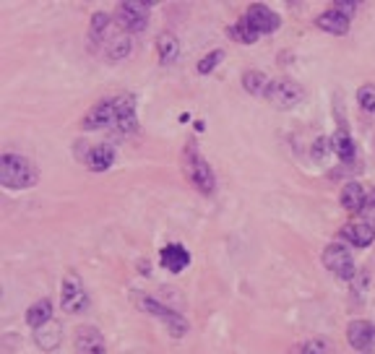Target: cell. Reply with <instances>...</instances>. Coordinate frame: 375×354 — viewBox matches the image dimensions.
Segmentation results:
<instances>
[{
    "label": "cell",
    "mask_w": 375,
    "mask_h": 354,
    "mask_svg": "<svg viewBox=\"0 0 375 354\" xmlns=\"http://www.w3.org/2000/svg\"><path fill=\"white\" fill-rule=\"evenodd\" d=\"M37 167L31 165V159L21 154H3L0 157V182L8 190H26L37 185Z\"/></svg>",
    "instance_id": "1"
},
{
    "label": "cell",
    "mask_w": 375,
    "mask_h": 354,
    "mask_svg": "<svg viewBox=\"0 0 375 354\" xmlns=\"http://www.w3.org/2000/svg\"><path fill=\"white\" fill-rule=\"evenodd\" d=\"M263 97L276 110H292L305 99V89L297 81H290V78H274V81H268V89Z\"/></svg>",
    "instance_id": "2"
},
{
    "label": "cell",
    "mask_w": 375,
    "mask_h": 354,
    "mask_svg": "<svg viewBox=\"0 0 375 354\" xmlns=\"http://www.w3.org/2000/svg\"><path fill=\"white\" fill-rule=\"evenodd\" d=\"M185 172H188L191 182L201 190V193H214V188H216L214 170H211V165H208L206 159L201 157L193 146L185 149Z\"/></svg>",
    "instance_id": "3"
},
{
    "label": "cell",
    "mask_w": 375,
    "mask_h": 354,
    "mask_svg": "<svg viewBox=\"0 0 375 354\" xmlns=\"http://www.w3.org/2000/svg\"><path fill=\"white\" fill-rule=\"evenodd\" d=\"M321 261L334 276H339V279L347 281V279H354V276H357L352 253H349V248H344L342 242H331V245H326Z\"/></svg>",
    "instance_id": "4"
},
{
    "label": "cell",
    "mask_w": 375,
    "mask_h": 354,
    "mask_svg": "<svg viewBox=\"0 0 375 354\" xmlns=\"http://www.w3.org/2000/svg\"><path fill=\"white\" fill-rule=\"evenodd\" d=\"M60 305L65 313L76 316V313H84L89 308V294H86L84 284L78 276H65L60 284Z\"/></svg>",
    "instance_id": "5"
},
{
    "label": "cell",
    "mask_w": 375,
    "mask_h": 354,
    "mask_svg": "<svg viewBox=\"0 0 375 354\" xmlns=\"http://www.w3.org/2000/svg\"><path fill=\"white\" fill-rule=\"evenodd\" d=\"M144 310L146 313H152V316H157L162 321V323L167 326V331L175 336V339H183L185 333L191 331V326H188V321H185L180 313H175V310H169V308H164L162 302H157V300H152V297H146L144 300Z\"/></svg>",
    "instance_id": "6"
},
{
    "label": "cell",
    "mask_w": 375,
    "mask_h": 354,
    "mask_svg": "<svg viewBox=\"0 0 375 354\" xmlns=\"http://www.w3.org/2000/svg\"><path fill=\"white\" fill-rule=\"evenodd\" d=\"M117 24H120L125 31H133V34L144 31L146 24H149V6H146V3H138V0L120 3V6H117Z\"/></svg>",
    "instance_id": "7"
},
{
    "label": "cell",
    "mask_w": 375,
    "mask_h": 354,
    "mask_svg": "<svg viewBox=\"0 0 375 354\" xmlns=\"http://www.w3.org/2000/svg\"><path fill=\"white\" fill-rule=\"evenodd\" d=\"M112 125H117L115 99H105L100 105H94L92 110L84 115V120H81V128L84 130H102V128H112Z\"/></svg>",
    "instance_id": "8"
},
{
    "label": "cell",
    "mask_w": 375,
    "mask_h": 354,
    "mask_svg": "<svg viewBox=\"0 0 375 354\" xmlns=\"http://www.w3.org/2000/svg\"><path fill=\"white\" fill-rule=\"evenodd\" d=\"M73 347H76V354H107L105 336L94 326H81V328H76Z\"/></svg>",
    "instance_id": "9"
},
{
    "label": "cell",
    "mask_w": 375,
    "mask_h": 354,
    "mask_svg": "<svg viewBox=\"0 0 375 354\" xmlns=\"http://www.w3.org/2000/svg\"><path fill=\"white\" fill-rule=\"evenodd\" d=\"M245 21L253 31H258V34H271V31L279 29V16L266 6H250L245 14Z\"/></svg>",
    "instance_id": "10"
},
{
    "label": "cell",
    "mask_w": 375,
    "mask_h": 354,
    "mask_svg": "<svg viewBox=\"0 0 375 354\" xmlns=\"http://www.w3.org/2000/svg\"><path fill=\"white\" fill-rule=\"evenodd\" d=\"M347 341L357 352H368L370 347H375V326L370 321H352L347 328Z\"/></svg>",
    "instance_id": "11"
},
{
    "label": "cell",
    "mask_w": 375,
    "mask_h": 354,
    "mask_svg": "<svg viewBox=\"0 0 375 354\" xmlns=\"http://www.w3.org/2000/svg\"><path fill=\"white\" fill-rule=\"evenodd\" d=\"M342 237H344L349 245H354V248H368V245H373L375 240V227L365 224V222H349V224L342 227Z\"/></svg>",
    "instance_id": "12"
},
{
    "label": "cell",
    "mask_w": 375,
    "mask_h": 354,
    "mask_svg": "<svg viewBox=\"0 0 375 354\" xmlns=\"http://www.w3.org/2000/svg\"><path fill=\"white\" fill-rule=\"evenodd\" d=\"M117 125L115 128L120 133H136L138 130V118H136V99L130 97H117Z\"/></svg>",
    "instance_id": "13"
},
{
    "label": "cell",
    "mask_w": 375,
    "mask_h": 354,
    "mask_svg": "<svg viewBox=\"0 0 375 354\" xmlns=\"http://www.w3.org/2000/svg\"><path fill=\"white\" fill-rule=\"evenodd\" d=\"M159 258H162V266H164L169 274L185 271L188 264H191V253H188L183 245H177V242H172V245H167V248H162Z\"/></svg>",
    "instance_id": "14"
},
{
    "label": "cell",
    "mask_w": 375,
    "mask_h": 354,
    "mask_svg": "<svg viewBox=\"0 0 375 354\" xmlns=\"http://www.w3.org/2000/svg\"><path fill=\"white\" fill-rule=\"evenodd\" d=\"M349 16L339 14L337 8H329V11H323L321 16H315V26L323 31H329V34H337V37H342V34H347L349 31Z\"/></svg>",
    "instance_id": "15"
},
{
    "label": "cell",
    "mask_w": 375,
    "mask_h": 354,
    "mask_svg": "<svg viewBox=\"0 0 375 354\" xmlns=\"http://www.w3.org/2000/svg\"><path fill=\"white\" fill-rule=\"evenodd\" d=\"M115 165V149L102 143V146H94L89 154H86V167L92 172H107L110 167Z\"/></svg>",
    "instance_id": "16"
},
{
    "label": "cell",
    "mask_w": 375,
    "mask_h": 354,
    "mask_svg": "<svg viewBox=\"0 0 375 354\" xmlns=\"http://www.w3.org/2000/svg\"><path fill=\"white\" fill-rule=\"evenodd\" d=\"M368 196H365V188H362L360 182H347L342 193H339V204L344 206L347 212H362V206H365Z\"/></svg>",
    "instance_id": "17"
},
{
    "label": "cell",
    "mask_w": 375,
    "mask_h": 354,
    "mask_svg": "<svg viewBox=\"0 0 375 354\" xmlns=\"http://www.w3.org/2000/svg\"><path fill=\"white\" fill-rule=\"evenodd\" d=\"M50 321H53V302L47 300V297L45 300H37L29 310H26V323H29L34 331L45 328Z\"/></svg>",
    "instance_id": "18"
},
{
    "label": "cell",
    "mask_w": 375,
    "mask_h": 354,
    "mask_svg": "<svg viewBox=\"0 0 375 354\" xmlns=\"http://www.w3.org/2000/svg\"><path fill=\"white\" fill-rule=\"evenodd\" d=\"M331 151H334V154H337V157L342 159V162H352L354 154H357V151H354L352 136H349V133H347L344 128H339L337 133L331 136Z\"/></svg>",
    "instance_id": "19"
},
{
    "label": "cell",
    "mask_w": 375,
    "mask_h": 354,
    "mask_svg": "<svg viewBox=\"0 0 375 354\" xmlns=\"http://www.w3.org/2000/svg\"><path fill=\"white\" fill-rule=\"evenodd\" d=\"M157 50H159V61L164 63V66H169V63H175L177 55H180V42H177L172 34H162V37L157 39Z\"/></svg>",
    "instance_id": "20"
},
{
    "label": "cell",
    "mask_w": 375,
    "mask_h": 354,
    "mask_svg": "<svg viewBox=\"0 0 375 354\" xmlns=\"http://www.w3.org/2000/svg\"><path fill=\"white\" fill-rule=\"evenodd\" d=\"M243 89L253 97H263L268 89V78L260 71H248V73H243Z\"/></svg>",
    "instance_id": "21"
},
{
    "label": "cell",
    "mask_w": 375,
    "mask_h": 354,
    "mask_svg": "<svg viewBox=\"0 0 375 354\" xmlns=\"http://www.w3.org/2000/svg\"><path fill=\"white\" fill-rule=\"evenodd\" d=\"M34 339H37V344L42 347V352H53V349L58 347V341H60V328L50 321L45 328H39Z\"/></svg>",
    "instance_id": "22"
},
{
    "label": "cell",
    "mask_w": 375,
    "mask_h": 354,
    "mask_svg": "<svg viewBox=\"0 0 375 354\" xmlns=\"http://www.w3.org/2000/svg\"><path fill=\"white\" fill-rule=\"evenodd\" d=\"M227 34H230L235 42H240V45H253V42H258V37H260L258 31H253L250 26H248L245 19H240L235 26H230V29H227Z\"/></svg>",
    "instance_id": "23"
},
{
    "label": "cell",
    "mask_w": 375,
    "mask_h": 354,
    "mask_svg": "<svg viewBox=\"0 0 375 354\" xmlns=\"http://www.w3.org/2000/svg\"><path fill=\"white\" fill-rule=\"evenodd\" d=\"M107 31H110V16H107V14H102V11H100V14H94V16H92V31H89L94 42H102Z\"/></svg>",
    "instance_id": "24"
},
{
    "label": "cell",
    "mask_w": 375,
    "mask_h": 354,
    "mask_svg": "<svg viewBox=\"0 0 375 354\" xmlns=\"http://www.w3.org/2000/svg\"><path fill=\"white\" fill-rule=\"evenodd\" d=\"M222 61H224V50H211L208 55L201 58L199 66H196V71H199L201 76H206V73H211V71H214Z\"/></svg>",
    "instance_id": "25"
},
{
    "label": "cell",
    "mask_w": 375,
    "mask_h": 354,
    "mask_svg": "<svg viewBox=\"0 0 375 354\" xmlns=\"http://www.w3.org/2000/svg\"><path fill=\"white\" fill-rule=\"evenodd\" d=\"M357 105H360L368 115H375V86L373 83H368V86H362V89L357 91Z\"/></svg>",
    "instance_id": "26"
},
{
    "label": "cell",
    "mask_w": 375,
    "mask_h": 354,
    "mask_svg": "<svg viewBox=\"0 0 375 354\" xmlns=\"http://www.w3.org/2000/svg\"><path fill=\"white\" fill-rule=\"evenodd\" d=\"M128 53H130V39H128V37L112 39V45H110V50H107L110 61H123V58H125Z\"/></svg>",
    "instance_id": "27"
},
{
    "label": "cell",
    "mask_w": 375,
    "mask_h": 354,
    "mask_svg": "<svg viewBox=\"0 0 375 354\" xmlns=\"http://www.w3.org/2000/svg\"><path fill=\"white\" fill-rule=\"evenodd\" d=\"M362 222L370 227H375V190L368 196V201H365V206H362V212H360Z\"/></svg>",
    "instance_id": "28"
},
{
    "label": "cell",
    "mask_w": 375,
    "mask_h": 354,
    "mask_svg": "<svg viewBox=\"0 0 375 354\" xmlns=\"http://www.w3.org/2000/svg\"><path fill=\"white\" fill-rule=\"evenodd\" d=\"M300 354H329V344H326L323 339H310Z\"/></svg>",
    "instance_id": "29"
},
{
    "label": "cell",
    "mask_w": 375,
    "mask_h": 354,
    "mask_svg": "<svg viewBox=\"0 0 375 354\" xmlns=\"http://www.w3.org/2000/svg\"><path fill=\"white\" fill-rule=\"evenodd\" d=\"M326 149H331V141H326V138H318V141L313 143V157L318 159V162H323V157H326Z\"/></svg>",
    "instance_id": "30"
},
{
    "label": "cell",
    "mask_w": 375,
    "mask_h": 354,
    "mask_svg": "<svg viewBox=\"0 0 375 354\" xmlns=\"http://www.w3.org/2000/svg\"><path fill=\"white\" fill-rule=\"evenodd\" d=\"M331 8H337L339 14H344V16H349V19H352L354 11H357V3H334Z\"/></svg>",
    "instance_id": "31"
}]
</instances>
